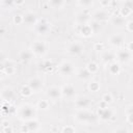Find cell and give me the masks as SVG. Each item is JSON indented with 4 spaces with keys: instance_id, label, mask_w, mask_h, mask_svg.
Segmentation results:
<instances>
[{
    "instance_id": "cell-18",
    "label": "cell",
    "mask_w": 133,
    "mask_h": 133,
    "mask_svg": "<svg viewBox=\"0 0 133 133\" xmlns=\"http://www.w3.org/2000/svg\"><path fill=\"white\" fill-rule=\"evenodd\" d=\"M101 60L104 63L109 64V63L115 61V53L113 51H111V50H105L101 54Z\"/></svg>"
},
{
    "instance_id": "cell-35",
    "label": "cell",
    "mask_w": 133,
    "mask_h": 133,
    "mask_svg": "<svg viewBox=\"0 0 133 133\" xmlns=\"http://www.w3.org/2000/svg\"><path fill=\"white\" fill-rule=\"evenodd\" d=\"M12 21H14V23H15L16 25L22 24V23H23V15H19V14H18V15H15Z\"/></svg>"
},
{
    "instance_id": "cell-48",
    "label": "cell",
    "mask_w": 133,
    "mask_h": 133,
    "mask_svg": "<svg viewBox=\"0 0 133 133\" xmlns=\"http://www.w3.org/2000/svg\"><path fill=\"white\" fill-rule=\"evenodd\" d=\"M3 100L1 99V97H0V111H1V109H2V105H3Z\"/></svg>"
},
{
    "instance_id": "cell-1",
    "label": "cell",
    "mask_w": 133,
    "mask_h": 133,
    "mask_svg": "<svg viewBox=\"0 0 133 133\" xmlns=\"http://www.w3.org/2000/svg\"><path fill=\"white\" fill-rule=\"evenodd\" d=\"M17 114L21 121L28 122L30 119L35 118L36 116V108L31 104H22L17 109Z\"/></svg>"
},
{
    "instance_id": "cell-44",
    "label": "cell",
    "mask_w": 133,
    "mask_h": 133,
    "mask_svg": "<svg viewBox=\"0 0 133 133\" xmlns=\"http://www.w3.org/2000/svg\"><path fill=\"white\" fill-rule=\"evenodd\" d=\"M21 131H22V132H26V133L28 132V129H27V127H26V125H25V124L21 127Z\"/></svg>"
},
{
    "instance_id": "cell-22",
    "label": "cell",
    "mask_w": 133,
    "mask_h": 133,
    "mask_svg": "<svg viewBox=\"0 0 133 133\" xmlns=\"http://www.w3.org/2000/svg\"><path fill=\"white\" fill-rule=\"evenodd\" d=\"M16 72V66H15V63L7 59V60H4V71H3V74L5 75H12L15 74Z\"/></svg>"
},
{
    "instance_id": "cell-17",
    "label": "cell",
    "mask_w": 133,
    "mask_h": 133,
    "mask_svg": "<svg viewBox=\"0 0 133 133\" xmlns=\"http://www.w3.org/2000/svg\"><path fill=\"white\" fill-rule=\"evenodd\" d=\"M0 97L3 100V102L9 103L14 98H15V91L12 90V88L10 87H4L1 91H0Z\"/></svg>"
},
{
    "instance_id": "cell-40",
    "label": "cell",
    "mask_w": 133,
    "mask_h": 133,
    "mask_svg": "<svg viewBox=\"0 0 133 133\" xmlns=\"http://www.w3.org/2000/svg\"><path fill=\"white\" fill-rule=\"evenodd\" d=\"M94 48H95V50L101 51V50H104V45L102 43H97V44H95Z\"/></svg>"
},
{
    "instance_id": "cell-9",
    "label": "cell",
    "mask_w": 133,
    "mask_h": 133,
    "mask_svg": "<svg viewBox=\"0 0 133 133\" xmlns=\"http://www.w3.org/2000/svg\"><path fill=\"white\" fill-rule=\"evenodd\" d=\"M27 85L32 92H39L44 86V81L39 77H32L28 80Z\"/></svg>"
},
{
    "instance_id": "cell-24",
    "label": "cell",
    "mask_w": 133,
    "mask_h": 133,
    "mask_svg": "<svg viewBox=\"0 0 133 133\" xmlns=\"http://www.w3.org/2000/svg\"><path fill=\"white\" fill-rule=\"evenodd\" d=\"M90 29H91V32L92 34H99L101 31H102V24L97 22V21H94V20H90L89 23H88Z\"/></svg>"
},
{
    "instance_id": "cell-16",
    "label": "cell",
    "mask_w": 133,
    "mask_h": 133,
    "mask_svg": "<svg viewBox=\"0 0 133 133\" xmlns=\"http://www.w3.org/2000/svg\"><path fill=\"white\" fill-rule=\"evenodd\" d=\"M112 116H113V112L110 108L105 107V108H99L98 109V117L101 121H103V122L109 121L112 118Z\"/></svg>"
},
{
    "instance_id": "cell-23",
    "label": "cell",
    "mask_w": 133,
    "mask_h": 133,
    "mask_svg": "<svg viewBox=\"0 0 133 133\" xmlns=\"http://www.w3.org/2000/svg\"><path fill=\"white\" fill-rule=\"evenodd\" d=\"M76 76H77L78 79L84 80V81H85V80H89V79L91 78V74L87 71L86 68H82V69L78 70V72L76 73Z\"/></svg>"
},
{
    "instance_id": "cell-19",
    "label": "cell",
    "mask_w": 133,
    "mask_h": 133,
    "mask_svg": "<svg viewBox=\"0 0 133 133\" xmlns=\"http://www.w3.org/2000/svg\"><path fill=\"white\" fill-rule=\"evenodd\" d=\"M110 22L113 26L117 27V28H124L125 25H126V19L123 18L122 16L119 15H114V16H111L110 17Z\"/></svg>"
},
{
    "instance_id": "cell-15",
    "label": "cell",
    "mask_w": 133,
    "mask_h": 133,
    "mask_svg": "<svg viewBox=\"0 0 133 133\" xmlns=\"http://www.w3.org/2000/svg\"><path fill=\"white\" fill-rule=\"evenodd\" d=\"M46 95L50 100L57 101V100H59L61 98V89H60V87L53 85V86H50V87L47 88Z\"/></svg>"
},
{
    "instance_id": "cell-14",
    "label": "cell",
    "mask_w": 133,
    "mask_h": 133,
    "mask_svg": "<svg viewBox=\"0 0 133 133\" xmlns=\"http://www.w3.org/2000/svg\"><path fill=\"white\" fill-rule=\"evenodd\" d=\"M37 20V15L32 10H28L23 15V23L27 26H34Z\"/></svg>"
},
{
    "instance_id": "cell-2",
    "label": "cell",
    "mask_w": 133,
    "mask_h": 133,
    "mask_svg": "<svg viewBox=\"0 0 133 133\" xmlns=\"http://www.w3.org/2000/svg\"><path fill=\"white\" fill-rule=\"evenodd\" d=\"M75 118L77 122L81 124H91L96 122L97 115L87 110H78L77 113L75 114Z\"/></svg>"
},
{
    "instance_id": "cell-13",
    "label": "cell",
    "mask_w": 133,
    "mask_h": 133,
    "mask_svg": "<svg viewBox=\"0 0 133 133\" xmlns=\"http://www.w3.org/2000/svg\"><path fill=\"white\" fill-rule=\"evenodd\" d=\"M90 105H91V101L89 100V98L85 96L78 97L75 100V106L79 110H87V108H89Z\"/></svg>"
},
{
    "instance_id": "cell-36",
    "label": "cell",
    "mask_w": 133,
    "mask_h": 133,
    "mask_svg": "<svg viewBox=\"0 0 133 133\" xmlns=\"http://www.w3.org/2000/svg\"><path fill=\"white\" fill-rule=\"evenodd\" d=\"M36 106L37 108H41V109H47L49 107V102L47 100H41Z\"/></svg>"
},
{
    "instance_id": "cell-34",
    "label": "cell",
    "mask_w": 133,
    "mask_h": 133,
    "mask_svg": "<svg viewBox=\"0 0 133 133\" xmlns=\"http://www.w3.org/2000/svg\"><path fill=\"white\" fill-rule=\"evenodd\" d=\"M102 101L108 105V104H110V103L113 101V97H112V95H111L110 92H106V94L103 95V97H102Z\"/></svg>"
},
{
    "instance_id": "cell-11",
    "label": "cell",
    "mask_w": 133,
    "mask_h": 133,
    "mask_svg": "<svg viewBox=\"0 0 133 133\" xmlns=\"http://www.w3.org/2000/svg\"><path fill=\"white\" fill-rule=\"evenodd\" d=\"M90 20H91L90 15L87 12L86 9L78 11V12L76 14V16H75L76 25H85V24H88Z\"/></svg>"
},
{
    "instance_id": "cell-26",
    "label": "cell",
    "mask_w": 133,
    "mask_h": 133,
    "mask_svg": "<svg viewBox=\"0 0 133 133\" xmlns=\"http://www.w3.org/2000/svg\"><path fill=\"white\" fill-rule=\"evenodd\" d=\"M108 72L111 74V75H118L121 73V65L118 62L116 61H113L111 63L108 64Z\"/></svg>"
},
{
    "instance_id": "cell-46",
    "label": "cell",
    "mask_w": 133,
    "mask_h": 133,
    "mask_svg": "<svg viewBox=\"0 0 133 133\" xmlns=\"http://www.w3.org/2000/svg\"><path fill=\"white\" fill-rule=\"evenodd\" d=\"M2 125H3V127H4V128H6V127H8V126H9V123H8L7 121H3V122H2Z\"/></svg>"
},
{
    "instance_id": "cell-27",
    "label": "cell",
    "mask_w": 133,
    "mask_h": 133,
    "mask_svg": "<svg viewBox=\"0 0 133 133\" xmlns=\"http://www.w3.org/2000/svg\"><path fill=\"white\" fill-rule=\"evenodd\" d=\"M53 68H54V65H53V63H52V61H50V60H44L42 63H41V69L44 71V72H51L52 70H53Z\"/></svg>"
},
{
    "instance_id": "cell-32",
    "label": "cell",
    "mask_w": 133,
    "mask_h": 133,
    "mask_svg": "<svg viewBox=\"0 0 133 133\" xmlns=\"http://www.w3.org/2000/svg\"><path fill=\"white\" fill-rule=\"evenodd\" d=\"M88 89L91 90V91H94V92L98 91V90L100 89V84H99V82H98V81H95V80H90L89 83H88Z\"/></svg>"
},
{
    "instance_id": "cell-6",
    "label": "cell",
    "mask_w": 133,
    "mask_h": 133,
    "mask_svg": "<svg viewBox=\"0 0 133 133\" xmlns=\"http://www.w3.org/2000/svg\"><path fill=\"white\" fill-rule=\"evenodd\" d=\"M34 29H35L36 33H38L41 35H47L51 30V23L47 19L37 20L36 24L34 25Z\"/></svg>"
},
{
    "instance_id": "cell-38",
    "label": "cell",
    "mask_w": 133,
    "mask_h": 133,
    "mask_svg": "<svg viewBox=\"0 0 133 133\" xmlns=\"http://www.w3.org/2000/svg\"><path fill=\"white\" fill-rule=\"evenodd\" d=\"M125 29L128 31V32H133V21H128L126 22V25H125Z\"/></svg>"
},
{
    "instance_id": "cell-4",
    "label": "cell",
    "mask_w": 133,
    "mask_h": 133,
    "mask_svg": "<svg viewBox=\"0 0 133 133\" xmlns=\"http://www.w3.org/2000/svg\"><path fill=\"white\" fill-rule=\"evenodd\" d=\"M47 44L43 41H35L30 46V51L32 52L33 55L36 56H44L47 53Z\"/></svg>"
},
{
    "instance_id": "cell-7",
    "label": "cell",
    "mask_w": 133,
    "mask_h": 133,
    "mask_svg": "<svg viewBox=\"0 0 133 133\" xmlns=\"http://www.w3.org/2000/svg\"><path fill=\"white\" fill-rule=\"evenodd\" d=\"M83 49L84 46L80 42H72L66 47V53L72 56H77L83 52Z\"/></svg>"
},
{
    "instance_id": "cell-37",
    "label": "cell",
    "mask_w": 133,
    "mask_h": 133,
    "mask_svg": "<svg viewBox=\"0 0 133 133\" xmlns=\"http://www.w3.org/2000/svg\"><path fill=\"white\" fill-rule=\"evenodd\" d=\"M61 133H76V130L72 126H65V127L62 128Z\"/></svg>"
},
{
    "instance_id": "cell-31",
    "label": "cell",
    "mask_w": 133,
    "mask_h": 133,
    "mask_svg": "<svg viewBox=\"0 0 133 133\" xmlns=\"http://www.w3.org/2000/svg\"><path fill=\"white\" fill-rule=\"evenodd\" d=\"M132 11H133V9H130V8H128V7H126V6H122V7L119 8V14H118V15L126 19L127 17L131 16Z\"/></svg>"
},
{
    "instance_id": "cell-25",
    "label": "cell",
    "mask_w": 133,
    "mask_h": 133,
    "mask_svg": "<svg viewBox=\"0 0 133 133\" xmlns=\"http://www.w3.org/2000/svg\"><path fill=\"white\" fill-rule=\"evenodd\" d=\"M25 125H26V127L28 129V132H33L34 133L35 131H37L39 123L35 118H33V119H30L28 122H25Z\"/></svg>"
},
{
    "instance_id": "cell-50",
    "label": "cell",
    "mask_w": 133,
    "mask_h": 133,
    "mask_svg": "<svg viewBox=\"0 0 133 133\" xmlns=\"http://www.w3.org/2000/svg\"><path fill=\"white\" fill-rule=\"evenodd\" d=\"M2 74H3V73H1V72H0V78L2 77Z\"/></svg>"
},
{
    "instance_id": "cell-49",
    "label": "cell",
    "mask_w": 133,
    "mask_h": 133,
    "mask_svg": "<svg viewBox=\"0 0 133 133\" xmlns=\"http://www.w3.org/2000/svg\"><path fill=\"white\" fill-rule=\"evenodd\" d=\"M34 133H48V132H46V131H44V130H37V131H35Z\"/></svg>"
},
{
    "instance_id": "cell-47",
    "label": "cell",
    "mask_w": 133,
    "mask_h": 133,
    "mask_svg": "<svg viewBox=\"0 0 133 133\" xmlns=\"http://www.w3.org/2000/svg\"><path fill=\"white\" fill-rule=\"evenodd\" d=\"M4 131H6V132H8V133H10L11 132V128L8 126V127H6V128H4Z\"/></svg>"
},
{
    "instance_id": "cell-42",
    "label": "cell",
    "mask_w": 133,
    "mask_h": 133,
    "mask_svg": "<svg viewBox=\"0 0 133 133\" xmlns=\"http://www.w3.org/2000/svg\"><path fill=\"white\" fill-rule=\"evenodd\" d=\"M1 4L8 7V6H14V5H15V2H14V1H2Z\"/></svg>"
},
{
    "instance_id": "cell-33",
    "label": "cell",
    "mask_w": 133,
    "mask_h": 133,
    "mask_svg": "<svg viewBox=\"0 0 133 133\" xmlns=\"http://www.w3.org/2000/svg\"><path fill=\"white\" fill-rule=\"evenodd\" d=\"M21 94H22V96H24V97H30L33 92L31 91V89L28 87V85L26 84V85H24L22 88H21Z\"/></svg>"
},
{
    "instance_id": "cell-20",
    "label": "cell",
    "mask_w": 133,
    "mask_h": 133,
    "mask_svg": "<svg viewBox=\"0 0 133 133\" xmlns=\"http://www.w3.org/2000/svg\"><path fill=\"white\" fill-rule=\"evenodd\" d=\"M76 29H77V32L79 34H81L82 36L84 37H89L92 32H91V29L89 27L88 24H85V25H77L76 26Z\"/></svg>"
},
{
    "instance_id": "cell-29",
    "label": "cell",
    "mask_w": 133,
    "mask_h": 133,
    "mask_svg": "<svg viewBox=\"0 0 133 133\" xmlns=\"http://www.w3.org/2000/svg\"><path fill=\"white\" fill-rule=\"evenodd\" d=\"M64 4H65V2L62 1V0H51V1H49V5H50L52 8H55V9L61 8Z\"/></svg>"
},
{
    "instance_id": "cell-10",
    "label": "cell",
    "mask_w": 133,
    "mask_h": 133,
    "mask_svg": "<svg viewBox=\"0 0 133 133\" xmlns=\"http://www.w3.org/2000/svg\"><path fill=\"white\" fill-rule=\"evenodd\" d=\"M108 43L110 46L118 48L125 44V35L122 33H113L108 37Z\"/></svg>"
},
{
    "instance_id": "cell-43",
    "label": "cell",
    "mask_w": 133,
    "mask_h": 133,
    "mask_svg": "<svg viewBox=\"0 0 133 133\" xmlns=\"http://www.w3.org/2000/svg\"><path fill=\"white\" fill-rule=\"evenodd\" d=\"M125 48H126L128 51L132 52V50H133V48H132V42H129L127 45H125Z\"/></svg>"
},
{
    "instance_id": "cell-3",
    "label": "cell",
    "mask_w": 133,
    "mask_h": 133,
    "mask_svg": "<svg viewBox=\"0 0 133 133\" xmlns=\"http://www.w3.org/2000/svg\"><path fill=\"white\" fill-rule=\"evenodd\" d=\"M111 15L110 12L108 11V9H105V8H98L96 9L91 15H90V18L91 20L94 21H97L99 23H103V22H106L110 19Z\"/></svg>"
},
{
    "instance_id": "cell-5",
    "label": "cell",
    "mask_w": 133,
    "mask_h": 133,
    "mask_svg": "<svg viewBox=\"0 0 133 133\" xmlns=\"http://www.w3.org/2000/svg\"><path fill=\"white\" fill-rule=\"evenodd\" d=\"M58 72L61 76H65V77H69V76H72L75 74L76 72V68L74 65V63H72L71 61H62L59 65H58Z\"/></svg>"
},
{
    "instance_id": "cell-41",
    "label": "cell",
    "mask_w": 133,
    "mask_h": 133,
    "mask_svg": "<svg viewBox=\"0 0 133 133\" xmlns=\"http://www.w3.org/2000/svg\"><path fill=\"white\" fill-rule=\"evenodd\" d=\"M128 132L129 131L127 129H125V128H117V129H115L113 131V133H128Z\"/></svg>"
},
{
    "instance_id": "cell-28",
    "label": "cell",
    "mask_w": 133,
    "mask_h": 133,
    "mask_svg": "<svg viewBox=\"0 0 133 133\" xmlns=\"http://www.w3.org/2000/svg\"><path fill=\"white\" fill-rule=\"evenodd\" d=\"M86 69L87 71L92 75V74H96L98 71H99V65L97 62L95 61H89L87 64H86Z\"/></svg>"
},
{
    "instance_id": "cell-51",
    "label": "cell",
    "mask_w": 133,
    "mask_h": 133,
    "mask_svg": "<svg viewBox=\"0 0 133 133\" xmlns=\"http://www.w3.org/2000/svg\"><path fill=\"white\" fill-rule=\"evenodd\" d=\"M128 133H130V132H128Z\"/></svg>"
},
{
    "instance_id": "cell-12",
    "label": "cell",
    "mask_w": 133,
    "mask_h": 133,
    "mask_svg": "<svg viewBox=\"0 0 133 133\" xmlns=\"http://www.w3.org/2000/svg\"><path fill=\"white\" fill-rule=\"evenodd\" d=\"M60 89H61V97L65 99L72 100L76 97V88L72 84H65L62 87H60Z\"/></svg>"
},
{
    "instance_id": "cell-39",
    "label": "cell",
    "mask_w": 133,
    "mask_h": 133,
    "mask_svg": "<svg viewBox=\"0 0 133 133\" xmlns=\"http://www.w3.org/2000/svg\"><path fill=\"white\" fill-rule=\"evenodd\" d=\"M125 115H126V121L128 122V124L132 125V123H133V119H132L133 113H125Z\"/></svg>"
},
{
    "instance_id": "cell-30",
    "label": "cell",
    "mask_w": 133,
    "mask_h": 133,
    "mask_svg": "<svg viewBox=\"0 0 133 133\" xmlns=\"http://www.w3.org/2000/svg\"><path fill=\"white\" fill-rule=\"evenodd\" d=\"M77 5L83 7L84 9H87L88 7L94 5V1H91V0H79V1H77Z\"/></svg>"
},
{
    "instance_id": "cell-8",
    "label": "cell",
    "mask_w": 133,
    "mask_h": 133,
    "mask_svg": "<svg viewBox=\"0 0 133 133\" xmlns=\"http://www.w3.org/2000/svg\"><path fill=\"white\" fill-rule=\"evenodd\" d=\"M114 53H115V59L117 60L118 63H126V62L130 61L132 58V52L128 51L126 48L118 49Z\"/></svg>"
},
{
    "instance_id": "cell-45",
    "label": "cell",
    "mask_w": 133,
    "mask_h": 133,
    "mask_svg": "<svg viewBox=\"0 0 133 133\" xmlns=\"http://www.w3.org/2000/svg\"><path fill=\"white\" fill-rule=\"evenodd\" d=\"M4 71V61H0V72L3 73Z\"/></svg>"
},
{
    "instance_id": "cell-21",
    "label": "cell",
    "mask_w": 133,
    "mask_h": 133,
    "mask_svg": "<svg viewBox=\"0 0 133 133\" xmlns=\"http://www.w3.org/2000/svg\"><path fill=\"white\" fill-rule=\"evenodd\" d=\"M33 58V54L32 52L30 51V49H26V50H22L20 53H19V59L22 61V62H28L30 61L31 59Z\"/></svg>"
}]
</instances>
